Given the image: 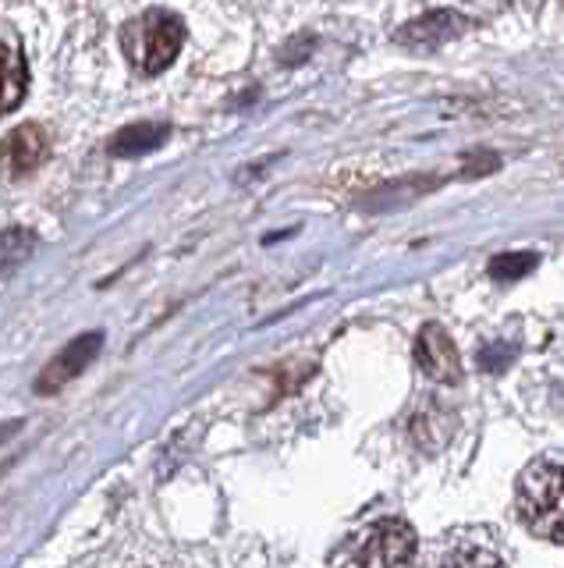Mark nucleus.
<instances>
[{
	"instance_id": "nucleus-1",
	"label": "nucleus",
	"mask_w": 564,
	"mask_h": 568,
	"mask_svg": "<svg viewBox=\"0 0 564 568\" xmlns=\"http://www.w3.org/2000/svg\"><path fill=\"white\" fill-rule=\"evenodd\" d=\"M419 537L404 519H373L334 550V568H412Z\"/></svg>"
},
{
	"instance_id": "nucleus-2",
	"label": "nucleus",
	"mask_w": 564,
	"mask_h": 568,
	"mask_svg": "<svg viewBox=\"0 0 564 568\" xmlns=\"http://www.w3.org/2000/svg\"><path fill=\"white\" fill-rule=\"evenodd\" d=\"M515 508L533 537L564 547V462H533L519 476Z\"/></svg>"
},
{
	"instance_id": "nucleus-3",
	"label": "nucleus",
	"mask_w": 564,
	"mask_h": 568,
	"mask_svg": "<svg viewBox=\"0 0 564 568\" xmlns=\"http://www.w3.org/2000/svg\"><path fill=\"white\" fill-rule=\"evenodd\" d=\"M182 43H185V26L171 11H146L121 29V50H125V58L143 75H161L164 68H171Z\"/></svg>"
},
{
	"instance_id": "nucleus-4",
	"label": "nucleus",
	"mask_w": 564,
	"mask_h": 568,
	"mask_svg": "<svg viewBox=\"0 0 564 568\" xmlns=\"http://www.w3.org/2000/svg\"><path fill=\"white\" fill-rule=\"evenodd\" d=\"M433 568H507L501 544L486 529H458L437 544Z\"/></svg>"
},
{
	"instance_id": "nucleus-5",
	"label": "nucleus",
	"mask_w": 564,
	"mask_h": 568,
	"mask_svg": "<svg viewBox=\"0 0 564 568\" xmlns=\"http://www.w3.org/2000/svg\"><path fill=\"white\" fill-rule=\"evenodd\" d=\"M100 345H103V334H79L72 345L61 348L54 359L47 363V369L40 373V381H37L40 395H54V390H61L64 384L82 377L85 366L100 355Z\"/></svg>"
},
{
	"instance_id": "nucleus-6",
	"label": "nucleus",
	"mask_w": 564,
	"mask_h": 568,
	"mask_svg": "<svg viewBox=\"0 0 564 568\" xmlns=\"http://www.w3.org/2000/svg\"><path fill=\"white\" fill-rule=\"evenodd\" d=\"M416 363L430 381H440V384H454L458 377H462V355H458L451 334L440 324H427L419 331Z\"/></svg>"
},
{
	"instance_id": "nucleus-7",
	"label": "nucleus",
	"mask_w": 564,
	"mask_h": 568,
	"mask_svg": "<svg viewBox=\"0 0 564 568\" xmlns=\"http://www.w3.org/2000/svg\"><path fill=\"white\" fill-rule=\"evenodd\" d=\"M47 156V132L40 124H19L4 142H0V168L11 178L37 171Z\"/></svg>"
},
{
	"instance_id": "nucleus-8",
	"label": "nucleus",
	"mask_w": 564,
	"mask_h": 568,
	"mask_svg": "<svg viewBox=\"0 0 564 568\" xmlns=\"http://www.w3.org/2000/svg\"><path fill=\"white\" fill-rule=\"evenodd\" d=\"M462 29H465V18H458L454 11H430L404 26L398 32V43L409 50H437L440 43L454 40Z\"/></svg>"
},
{
	"instance_id": "nucleus-9",
	"label": "nucleus",
	"mask_w": 564,
	"mask_h": 568,
	"mask_svg": "<svg viewBox=\"0 0 564 568\" xmlns=\"http://www.w3.org/2000/svg\"><path fill=\"white\" fill-rule=\"evenodd\" d=\"M25 97V61L11 43L0 40V114L14 111Z\"/></svg>"
},
{
	"instance_id": "nucleus-10",
	"label": "nucleus",
	"mask_w": 564,
	"mask_h": 568,
	"mask_svg": "<svg viewBox=\"0 0 564 568\" xmlns=\"http://www.w3.org/2000/svg\"><path fill=\"white\" fill-rule=\"evenodd\" d=\"M164 139H167V124H161V121H139V124H129V129H121L114 135L111 153L114 156H139V153L156 150Z\"/></svg>"
},
{
	"instance_id": "nucleus-11",
	"label": "nucleus",
	"mask_w": 564,
	"mask_h": 568,
	"mask_svg": "<svg viewBox=\"0 0 564 568\" xmlns=\"http://www.w3.org/2000/svg\"><path fill=\"white\" fill-rule=\"evenodd\" d=\"M32 248H37V235H32V231H25V227L0 231V277L19 271V266L32 256Z\"/></svg>"
},
{
	"instance_id": "nucleus-12",
	"label": "nucleus",
	"mask_w": 564,
	"mask_h": 568,
	"mask_svg": "<svg viewBox=\"0 0 564 568\" xmlns=\"http://www.w3.org/2000/svg\"><path fill=\"white\" fill-rule=\"evenodd\" d=\"M533 263L536 256H529V253H511V256H498L493 260V277H501V281H511V277H522L533 271Z\"/></svg>"
}]
</instances>
